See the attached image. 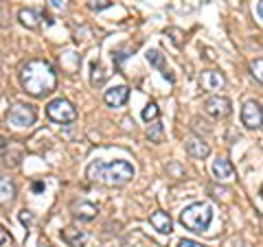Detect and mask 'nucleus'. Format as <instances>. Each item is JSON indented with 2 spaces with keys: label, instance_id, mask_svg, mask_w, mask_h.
Returning a JSON list of instances; mask_svg holds the SVG:
<instances>
[{
  "label": "nucleus",
  "instance_id": "obj_27",
  "mask_svg": "<svg viewBox=\"0 0 263 247\" xmlns=\"http://www.w3.org/2000/svg\"><path fill=\"white\" fill-rule=\"evenodd\" d=\"M5 153H7V140L0 138V155H5Z\"/></svg>",
  "mask_w": 263,
  "mask_h": 247
},
{
  "label": "nucleus",
  "instance_id": "obj_6",
  "mask_svg": "<svg viewBox=\"0 0 263 247\" xmlns=\"http://www.w3.org/2000/svg\"><path fill=\"white\" fill-rule=\"evenodd\" d=\"M204 110H206V114H211L213 118H226L230 116V112H233V103H230L228 96H209L206 103H204Z\"/></svg>",
  "mask_w": 263,
  "mask_h": 247
},
{
  "label": "nucleus",
  "instance_id": "obj_19",
  "mask_svg": "<svg viewBox=\"0 0 263 247\" xmlns=\"http://www.w3.org/2000/svg\"><path fill=\"white\" fill-rule=\"evenodd\" d=\"M147 138H149V142H162V122H154V125L147 129Z\"/></svg>",
  "mask_w": 263,
  "mask_h": 247
},
{
  "label": "nucleus",
  "instance_id": "obj_15",
  "mask_svg": "<svg viewBox=\"0 0 263 247\" xmlns=\"http://www.w3.org/2000/svg\"><path fill=\"white\" fill-rule=\"evenodd\" d=\"M62 236H64V241L68 243L70 247H81V245L88 241V234L86 232H79V230H75V228H66L64 232H62Z\"/></svg>",
  "mask_w": 263,
  "mask_h": 247
},
{
  "label": "nucleus",
  "instance_id": "obj_20",
  "mask_svg": "<svg viewBox=\"0 0 263 247\" xmlns=\"http://www.w3.org/2000/svg\"><path fill=\"white\" fill-rule=\"evenodd\" d=\"M158 114H160V110H158V105L156 103H147V108L143 110V120H156L158 118Z\"/></svg>",
  "mask_w": 263,
  "mask_h": 247
},
{
  "label": "nucleus",
  "instance_id": "obj_26",
  "mask_svg": "<svg viewBox=\"0 0 263 247\" xmlns=\"http://www.w3.org/2000/svg\"><path fill=\"white\" fill-rule=\"evenodd\" d=\"M263 0H257V22L261 24V20H263Z\"/></svg>",
  "mask_w": 263,
  "mask_h": 247
},
{
  "label": "nucleus",
  "instance_id": "obj_1",
  "mask_svg": "<svg viewBox=\"0 0 263 247\" xmlns=\"http://www.w3.org/2000/svg\"><path fill=\"white\" fill-rule=\"evenodd\" d=\"M20 84L33 96L51 94L57 86L55 68L46 59H29L20 68Z\"/></svg>",
  "mask_w": 263,
  "mask_h": 247
},
{
  "label": "nucleus",
  "instance_id": "obj_18",
  "mask_svg": "<svg viewBox=\"0 0 263 247\" xmlns=\"http://www.w3.org/2000/svg\"><path fill=\"white\" fill-rule=\"evenodd\" d=\"M105 79H108V72H105L103 66L101 64H92V79H90L92 81V86H101Z\"/></svg>",
  "mask_w": 263,
  "mask_h": 247
},
{
  "label": "nucleus",
  "instance_id": "obj_14",
  "mask_svg": "<svg viewBox=\"0 0 263 247\" xmlns=\"http://www.w3.org/2000/svg\"><path fill=\"white\" fill-rule=\"evenodd\" d=\"M15 199V186L9 177L0 175V205H7Z\"/></svg>",
  "mask_w": 263,
  "mask_h": 247
},
{
  "label": "nucleus",
  "instance_id": "obj_28",
  "mask_svg": "<svg viewBox=\"0 0 263 247\" xmlns=\"http://www.w3.org/2000/svg\"><path fill=\"white\" fill-rule=\"evenodd\" d=\"M42 188H44V184H40V182H37V184H33V191H35V193H40Z\"/></svg>",
  "mask_w": 263,
  "mask_h": 247
},
{
  "label": "nucleus",
  "instance_id": "obj_13",
  "mask_svg": "<svg viewBox=\"0 0 263 247\" xmlns=\"http://www.w3.org/2000/svg\"><path fill=\"white\" fill-rule=\"evenodd\" d=\"M213 175H215V179H230L235 175V167L226 158H219L213 162Z\"/></svg>",
  "mask_w": 263,
  "mask_h": 247
},
{
  "label": "nucleus",
  "instance_id": "obj_11",
  "mask_svg": "<svg viewBox=\"0 0 263 247\" xmlns=\"http://www.w3.org/2000/svg\"><path fill=\"white\" fill-rule=\"evenodd\" d=\"M186 153L195 160H204L211 153V147L200 138H191V140H186Z\"/></svg>",
  "mask_w": 263,
  "mask_h": 247
},
{
  "label": "nucleus",
  "instance_id": "obj_17",
  "mask_svg": "<svg viewBox=\"0 0 263 247\" xmlns=\"http://www.w3.org/2000/svg\"><path fill=\"white\" fill-rule=\"evenodd\" d=\"M18 20H20L27 29H37V27H40V13L33 11V9H22V11L18 13Z\"/></svg>",
  "mask_w": 263,
  "mask_h": 247
},
{
  "label": "nucleus",
  "instance_id": "obj_3",
  "mask_svg": "<svg viewBox=\"0 0 263 247\" xmlns=\"http://www.w3.org/2000/svg\"><path fill=\"white\" fill-rule=\"evenodd\" d=\"M211 221H213V208L206 201L191 203L180 212V223L186 230H191V232H206Z\"/></svg>",
  "mask_w": 263,
  "mask_h": 247
},
{
  "label": "nucleus",
  "instance_id": "obj_24",
  "mask_svg": "<svg viewBox=\"0 0 263 247\" xmlns=\"http://www.w3.org/2000/svg\"><path fill=\"white\" fill-rule=\"evenodd\" d=\"M18 219H20V223L22 225H31L33 223V212L31 210H20V215H18Z\"/></svg>",
  "mask_w": 263,
  "mask_h": 247
},
{
  "label": "nucleus",
  "instance_id": "obj_4",
  "mask_svg": "<svg viewBox=\"0 0 263 247\" xmlns=\"http://www.w3.org/2000/svg\"><path fill=\"white\" fill-rule=\"evenodd\" d=\"M46 116L53 122L66 125V122H72L77 118V110H75V105L70 101H66V98H53V101L46 105Z\"/></svg>",
  "mask_w": 263,
  "mask_h": 247
},
{
  "label": "nucleus",
  "instance_id": "obj_9",
  "mask_svg": "<svg viewBox=\"0 0 263 247\" xmlns=\"http://www.w3.org/2000/svg\"><path fill=\"white\" fill-rule=\"evenodd\" d=\"M127 96H129V88L127 86H117V88H112V90H105V103L112 105V108H121V105H125L127 101Z\"/></svg>",
  "mask_w": 263,
  "mask_h": 247
},
{
  "label": "nucleus",
  "instance_id": "obj_25",
  "mask_svg": "<svg viewBox=\"0 0 263 247\" xmlns=\"http://www.w3.org/2000/svg\"><path fill=\"white\" fill-rule=\"evenodd\" d=\"M178 247H202L197 241H191V238H182V241L178 243Z\"/></svg>",
  "mask_w": 263,
  "mask_h": 247
},
{
  "label": "nucleus",
  "instance_id": "obj_5",
  "mask_svg": "<svg viewBox=\"0 0 263 247\" xmlns=\"http://www.w3.org/2000/svg\"><path fill=\"white\" fill-rule=\"evenodd\" d=\"M37 118V112L33 105H24V103H15L13 108L7 114V122L13 127H31Z\"/></svg>",
  "mask_w": 263,
  "mask_h": 247
},
{
  "label": "nucleus",
  "instance_id": "obj_23",
  "mask_svg": "<svg viewBox=\"0 0 263 247\" xmlns=\"http://www.w3.org/2000/svg\"><path fill=\"white\" fill-rule=\"evenodd\" d=\"M46 3L55 11H66V7H68V0H46Z\"/></svg>",
  "mask_w": 263,
  "mask_h": 247
},
{
  "label": "nucleus",
  "instance_id": "obj_12",
  "mask_svg": "<svg viewBox=\"0 0 263 247\" xmlns=\"http://www.w3.org/2000/svg\"><path fill=\"white\" fill-rule=\"evenodd\" d=\"M97 212H99V208L95 203H90V201L72 203V215H75L77 219H81V221H92L97 217Z\"/></svg>",
  "mask_w": 263,
  "mask_h": 247
},
{
  "label": "nucleus",
  "instance_id": "obj_8",
  "mask_svg": "<svg viewBox=\"0 0 263 247\" xmlns=\"http://www.w3.org/2000/svg\"><path fill=\"white\" fill-rule=\"evenodd\" d=\"M226 86V77L219 70H204L200 75V88L204 92H215Z\"/></svg>",
  "mask_w": 263,
  "mask_h": 247
},
{
  "label": "nucleus",
  "instance_id": "obj_16",
  "mask_svg": "<svg viewBox=\"0 0 263 247\" xmlns=\"http://www.w3.org/2000/svg\"><path fill=\"white\" fill-rule=\"evenodd\" d=\"M147 61H149L152 66H156V68H158L169 81H174V77H171L169 70H167V64H164V57H162L158 51H154V48H152V51H147Z\"/></svg>",
  "mask_w": 263,
  "mask_h": 247
},
{
  "label": "nucleus",
  "instance_id": "obj_7",
  "mask_svg": "<svg viewBox=\"0 0 263 247\" xmlns=\"http://www.w3.org/2000/svg\"><path fill=\"white\" fill-rule=\"evenodd\" d=\"M261 103L259 101H246L241 108V122L246 129H259L261 127Z\"/></svg>",
  "mask_w": 263,
  "mask_h": 247
},
{
  "label": "nucleus",
  "instance_id": "obj_10",
  "mask_svg": "<svg viewBox=\"0 0 263 247\" xmlns=\"http://www.w3.org/2000/svg\"><path fill=\"white\" fill-rule=\"evenodd\" d=\"M149 223L154 225V230H158L160 234H171V230H174V221H171V217L162 210L154 212V215L149 217Z\"/></svg>",
  "mask_w": 263,
  "mask_h": 247
},
{
  "label": "nucleus",
  "instance_id": "obj_2",
  "mask_svg": "<svg viewBox=\"0 0 263 247\" xmlns=\"http://www.w3.org/2000/svg\"><path fill=\"white\" fill-rule=\"evenodd\" d=\"M86 175L92 179V182H103L105 186H123L134 177V167L125 160H117L110 164L97 160L88 167Z\"/></svg>",
  "mask_w": 263,
  "mask_h": 247
},
{
  "label": "nucleus",
  "instance_id": "obj_22",
  "mask_svg": "<svg viewBox=\"0 0 263 247\" xmlns=\"http://www.w3.org/2000/svg\"><path fill=\"white\" fill-rule=\"evenodd\" d=\"M261 68H263V59L259 57V59H254V61H252V66H250V70H252V77L257 79L259 84H261Z\"/></svg>",
  "mask_w": 263,
  "mask_h": 247
},
{
  "label": "nucleus",
  "instance_id": "obj_21",
  "mask_svg": "<svg viewBox=\"0 0 263 247\" xmlns=\"http://www.w3.org/2000/svg\"><path fill=\"white\" fill-rule=\"evenodd\" d=\"M110 5H112L110 0H88V7H90V9H92V11H101V9H108Z\"/></svg>",
  "mask_w": 263,
  "mask_h": 247
}]
</instances>
